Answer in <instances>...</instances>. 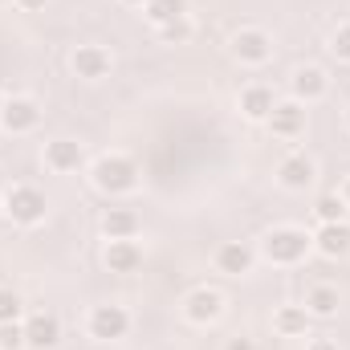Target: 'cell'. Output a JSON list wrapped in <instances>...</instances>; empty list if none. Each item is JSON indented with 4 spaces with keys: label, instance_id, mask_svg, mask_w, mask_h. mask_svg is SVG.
Here are the masks:
<instances>
[{
    "label": "cell",
    "instance_id": "6da1fadb",
    "mask_svg": "<svg viewBox=\"0 0 350 350\" xmlns=\"http://www.w3.org/2000/svg\"><path fill=\"white\" fill-rule=\"evenodd\" d=\"M314 253V232L301 224H273L257 241V257L273 269H297Z\"/></svg>",
    "mask_w": 350,
    "mask_h": 350
},
{
    "label": "cell",
    "instance_id": "7a4b0ae2",
    "mask_svg": "<svg viewBox=\"0 0 350 350\" xmlns=\"http://www.w3.org/2000/svg\"><path fill=\"white\" fill-rule=\"evenodd\" d=\"M139 163L126 155V151H106V155H98L94 163H90V183H94V191H102V196H110V200H118V196H131L135 187H139Z\"/></svg>",
    "mask_w": 350,
    "mask_h": 350
},
{
    "label": "cell",
    "instance_id": "3957f363",
    "mask_svg": "<svg viewBox=\"0 0 350 350\" xmlns=\"http://www.w3.org/2000/svg\"><path fill=\"white\" fill-rule=\"evenodd\" d=\"M45 216H49V200L41 187H33V183L4 187V220H12L16 228H37V224H45Z\"/></svg>",
    "mask_w": 350,
    "mask_h": 350
},
{
    "label": "cell",
    "instance_id": "277c9868",
    "mask_svg": "<svg viewBox=\"0 0 350 350\" xmlns=\"http://www.w3.org/2000/svg\"><path fill=\"white\" fill-rule=\"evenodd\" d=\"M179 314H183V322H187V326L208 330V326H216V322L224 318V293H220V289H212V285H196V289H187V293H183Z\"/></svg>",
    "mask_w": 350,
    "mask_h": 350
},
{
    "label": "cell",
    "instance_id": "5b68a950",
    "mask_svg": "<svg viewBox=\"0 0 350 350\" xmlns=\"http://www.w3.org/2000/svg\"><path fill=\"white\" fill-rule=\"evenodd\" d=\"M228 53H232V62H241L249 70L269 66L273 62V37L265 33L261 25H245V29H237L228 37Z\"/></svg>",
    "mask_w": 350,
    "mask_h": 350
},
{
    "label": "cell",
    "instance_id": "8992f818",
    "mask_svg": "<svg viewBox=\"0 0 350 350\" xmlns=\"http://www.w3.org/2000/svg\"><path fill=\"white\" fill-rule=\"evenodd\" d=\"M131 310L126 306H114V301H102L86 314V334L94 342H118L131 334Z\"/></svg>",
    "mask_w": 350,
    "mask_h": 350
},
{
    "label": "cell",
    "instance_id": "52a82bcc",
    "mask_svg": "<svg viewBox=\"0 0 350 350\" xmlns=\"http://www.w3.org/2000/svg\"><path fill=\"white\" fill-rule=\"evenodd\" d=\"M265 126H269L273 139L293 143V139H301L306 126H310V106H301L297 98H277V106H273V114L265 118Z\"/></svg>",
    "mask_w": 350,
    "mask_h": 350
},
{
    "label": "cell",
    "instance_id": "ba28073f",
    "mask_svg": "<svg viewBox=\"0 0 350 350\" xmlns=\"http://www.w3.org/2000/svg\"><path fill=\"white\" fill-rule=\"evenodd\" d=\"M41 118H45V110H41V102L33 94H12V98H4L0 131L4 135H33L41 126Z\"/></svg>",
    "mask_w": 350,
    "mask_h": 350
},
{
    "label": "cell",
    "instance_id": "9c48e42d",
    "mask_svg": "<svg viewBox=\"0 0 350 350\" xmlns=\"http://www.w3.org/2000/svg\"><path fill=\"white\" fill-rule=\"evenodd\" d=\"M21 326H25V347L29 350H57L66 338V326L53 310H33L21 318Z\"/></svg>",
    "mask_w": 350,
    "mask_h": 350
},
{
    "label": "cell",
    "instance_id": "30bf717a",
    "mask_svg": "<svg viewBox=\"0 0 350 350\" xmlns=\"http://www.w3.org/2000/svg\"><path fill=\"white\" fill-rule=\"evenodd\" d=\"M41 163H45L53 175H78L82 167H86V147H82L78 139L57 135V139H49V143H45Z\"/></svg>",
    "mask_w": 350,
    "mask_h": 350
},
{
    "label": "cell",
    "instance_id": "8fae6325",
    "mask_svg": "<svg viewBox=\"0 0 350 350\" xmlns=\"http://www.w3.org/2000/svg\"><path fill=\"white\" fill-rule=\"evenodd\" d=\"M70 70H74V78H82V82H102V78H110V70H114V53H110L106 45H78V49L70 53Z\"/></svg>",
    "mask_w": 350,
    "mask_h": 350
},
{
    "label": "cell",
    "instance_id": "7c38bea8",
    "mask_svg": "<svg viewBox=\"0 0 350 350\" xmlns=\"http://www.w3.org/2000/svg\"><path fill=\"white\" fill-rule=\"evenodd\" d=\"M326 94H330V78H326L322 66H297V70L289 74V98H297L301 106H314V102H322Z\"/></svg>",
    "mask_w": 350,
    "mask_h": 350
},
{
    "label": "cell",
    "instance_id": "4fadbf2b",
    "mask_svg": "<svg viewBox=\"0 0 350 350\" xmlns=\"http://www.w3.org/2000/svg\"><path fill=\"white\" fill-rule=\"evenodd\" d=\"M314 179H318V163H314V155H306V151H289V155L277 163V183H281L285 191H306V187H314Z\"/></svg>",
    "mask_w": 350,
    "mask_h": 350
},
{
    "label": "cell",
    "instance_id": "5bb4252c",
    "mask_svg": "<svg viewBox=\"0 0 350 350\" xmlns=\"http://www.w3.org/2000/svg\"><path fill=\"white\" fill-rule=\"evenodd\" d=\"M261 261L257 257V249L253 245H245V241H224L216 253H212V265H216V273H224V277H245V273H253V265Z\"/></svg>",
    "mask_w": 350,
    "mask_h": 350
},
{
    "label": "cell",
    "instance_id": "9a60e30c",
    "mask_svg": "<svg viewBox=\"0 0 350 350\" xmlns=\"http://www.w3.org/2000/svg\"><path fill=\"white\" fill-rule=\"evenodd\" d=\"M314 253L326 257V261H347L350 257V220L318 224L314 228Z\"/></svg>",
    "mask_w": 350,
    "mask_h": 350
},
{
    "label": "cell",
    "instance_id": "2e32d148",
    "mask_svg": "<svg viewBox=\"0 0 350 350\" xmlns=\"http://www.w3.org/2000/svg\"><path fill=\"white\" fill-rule=\"evenodd\" d=\"M273 106H277V94H273V86H265V82L245 86L241 98H237V110H241L245 122H265V118L273 114Z\"/></svg>",
    "mask_w": 350,
    "mask_h": 350
},
{
    "label": "cell",
    "instance_id": "e0dca14e",
    "mask_svg": "<svg viewBox=\"0 0 350 350\" xmlns=\"http://www.w3.org/2000/svg\"><path fill=\"white\" fill-rule=\"evenodd\" d=\"M306 314L314 318V322H326V318H334L338 310H342V293H338V285H330V281H314L310 289H306Z\"/></svg>",
    "mask_w": 350,
    "mask_h": 350
},
{
    "label": "cell",
    "instance_id": "ac0fdd59",
    "mask_svg": "<svg viewBox=\"0 0 350 350\" xmlns=\"http://www.w3.org/2000/svg\"><path fill=\"white\" fill-rule=\"evenodd\" d=\"M102 265L110 273H139L143 269V245L139 241H106Z\"/></svg>",
    "mask_w": 350,
    "mask_h": 350
},
{
    "label": "cell",
    "instance_id": "d6986e66",
    "mask_svg": "<svg viewBox=\"0 0 350 350\" xmlns=\"http://www.w3.org/2000/svg\"><path fill=\"white\" fill-rule=\"evenodd\" d=\"M98 228H102V237H106V241H135L143 224H139V216H135L131 208H106Z\"/></svg>",
    "mask_w": 350,
    "mask_h": 350
},
{
    "label": "cell",
    "instance_id": "ffe728a7",
    "mask_svg": "<svg viewBox=\"0 0 350 350\" xmlns=\"http://www.w3.org/2000/svg\"><path fill=\"white\" fill-rule=\"evenodd\" d=\"M314 318L306 314V306H277L273 310V330L281 338H310Z\"/></svg>",
    "mask_w": 350,
    "mask_h": 350
},
{
    "label": "cell",
    "instance_id": "44dd1931",
    "mask_svg": "<svg viewBox=\"0 0 350 350\" xmlns=\"http://www.w3.org/2000/svg\"><path fill=\"white\" fill-rule=\"evenodd\" d=\"M143 16L151 21V29H163V25H172V21L191 16V4H187V0H147V4H143Z\"/></svg>",
    "mask_w": 350,
    "mask_h": 350
},
{
    "label": "cell",
    "instance_id": "7402d4cb",
    "mask_svg": "<svg viewBox=\"0 0 350 350\" xmlns=\"http://www.w3.org/2000/svg\"><path fill=\"white\" fill-rule=\"evenodd\" d=\"M314 216H318V224L350 220V208H347V200H342V191H338V187H334V191H322V196L314 200Z\"/></svg>",
    "mask_w": 350,
    "mask_h": 350
},
{
    "label": "cell",
    "instance_id": "603a6c76",
    "mask_svg": "<svg viewBox=\"0 0 350 350\" xmlns=\"http://www.w3.org/2000/svg\"><path fill=\"white\" fill-rule=\"evenodd\" d=\"M155 37H159L163 45H187V41L196 37V21H191V16H183V21H172V25L155 29Z\"/></svg>",
    "mask_w": 350,
    "mask_h": 350
},
{
    "label": "cell",
    "instance_id": "cb8c5ba5",
    "mask_svg": "<svg viewBox=\"0 0 350 350\" xmlns=\"http://www.w3.org/2000/svg\"><path fill=\"white\" fill-rule=\"evenodd\" d=\"M25 318V297L12 285H0V326L4 322H21Z\"/></svg>",
    "mask_w": 350,
    "mask_h": 350
},
{
    "label": "cell",
    "instance_id": "d4e9b609",
    "mask_svg": "<svg viewBox=\"0 0 350 350\" xmlns=\"http://www.w3.org/2000/svg\"><path fill=\"white\" fill-rule=\"evenodd\" d=\"M326 49H330V57H334V62L350 66V21H342V25L330 33V45H326Z\"/></svg>",
    "mask_w": 350,
    "mask_h": 350
},
{
    "label": "cell",
    "instance_id": "484cf974",
    "mask_svg": "<svg viewBox=\"0 0 350 350\" xmlns=\"http://www.w3.org/2000/svg\"><path fill=\"white\" fill-rule=\"evenodd\" d=\"M0 350H29L25 347V326L21 322H4L0 326Z\"/></svg>",
    "mask_w": 350,
    "mask_h": 350
},
{
    "label": "cell",
    "instance_id": "4316f807",
    "mask_svg": "<svg viewBox=\"0 0 350 350\" xmlns=\"http://www.w3.org/2000/svg\"><path fill=\"white\" fill-rule=\"evenodd\" d=\"M224 350H257V347H253V338L237 334V338H228V342H224Z\"/></svg>",
    "mask_w": 350,
    "mask_h": 350
},
{
    "label": "cell",
    "instance_id": "83f0119b",
    "mask_svg": "<svg viewBox=\"0 0 350 350\" xmlns=\"http://www.w3.org/2000/svg\"><path fill=\"white\" fill-rule=\"evenodd\" d=\"M306 350H342V347H338L334 338H310V342H306Z\"/></svg>",
    "mask_w": 350,
    "mask_h": 350
},
{
    "label": "cell",
    "instance_id": "f1b7e54d",
    "mask_svg": "<svg viewBox=\"0 0 350 350\" xmlns=\"http://www.w3.org/2000/svg\"><path fill=\"white\" fill-rule=\"evenodd\" d=\"M12 4H16L21 12H41V8L49 4V0H12Z\"/></svg>",
    "mask_w": 350,
    "mask_h": 350
},
{
    "label": "cell",
    "instance_id": "f546056e",
    "mask_svg": "<svg viewBox=\"0 0 350 350\" xmlns=\"http://www.w3.org/2000/svg\"><path fill=\"white\" fill-rule=\"evenodd\" d=\"M338 191H342V200H347V208H350V175L342 179V187H338Z\"/></svg>",
    "mask_w": 350,
    "mask_h": 350
},
{
    "label": "cell",
    "instance_id": "4dcf8cb0",
    "mask_svg": "<svg viewBox=\"0 0 350 350\" xmlns=\"http://www.w3.org/2000/svg\"><path fill=\"white\" fill-rule=\"evenodd\" d=\"M122 4H126V8H143L147 0H122Z\"/></svg>",
    "mask_w": 350,
    "mask_h": 350
},
{
    "label": "cell",
    "instance_id": "1f68e13d",
    "mask_svg": "<svg viewBox=\"0 0 350 350\" xmlns=\"http://www.w3.org/2000/svg\"><path fill=\"white\" fill-rule=\"evenodd\" d=\"M342 122H347V131H350V102H347V110H342Z\"/></svg>",
    "mask_w": 350,
    "mask_h": 350
},
{
    "label": "cell",
    "instance_id": "d6a6232c",
    "mask_svg": "<svg viewBox=\"0 0 350 350\" xmlns=\"http://www.w3.org/2000/svg\"><path fill=\"white\" fill-rule=\"evenodd\" d=\"M0 220H4V191H0Z\"/></svg>",
    "mask_w": 350,
    "mask_h": 350
},
{
    "label": "cell",
    "instance_id": "836d02e7",
    "mask_svg": "<svg viewBox=\"0 0 350 350\" xmlns=\"http://www.w3.org/2000/svg\"><path fill=\"white\" fill-rule=\"evenodd\" d=\"M4 98H8V94H0V114H4Z\"/></svg>",
    "mask_w": 350,
    "mask_h": 350
},
{
    "label": "cell",
    "instance_id": "e575fe53",
    "mask_svg": "<svg viewBox=\"0 0 350 350\" xmlns=\"http://www.w3.org/2000/svg\"><path fill=\"white\" fill-rule=\"evenodd\" d=\"M0 191H4V172H0Z\"/></svg>",
    "mask_w": 350,
    "mask_h": 350
},
{
    "label": "cell",
    "instance_id": "d590c367",
    "mask_svg": "<svg viewBox=\"0 0 350 350\" xmlns=\"http://www.w3.org/2000/svg\"><path fill=\"white\" fill-rule=\"evenodd\" d=\"M0 8H4V0H0Z\"/></svg>",
    "mask_w": 350,
    "mask_h": 350
}]
</instances>
